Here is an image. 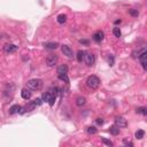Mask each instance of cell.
<instances>
[{
    "instance_id": "obj_23",
    "label": "cell",
    "mask_w": 147,
    "mask_h": 147,
    "mask_svg": "<svg viewBox=\"0 0 147 147\" xmlns=\"http://www.w3.org/2000/svg\"><path fill=\"white\" fill-rule=\"evenodd\" d=\"M129 14L133 17H137L139 15V12H138V9H129Z\"/></svg>"
},
{
    "instance_id": "obj_28",
    "label": "cell",
    "mask_w": 147,
    "mask_h": 147,
    "mask_svg": "<svg viewBox=\"0 0 147 147\" xmlns=\"http://www.w3.org/2000/svg\"><path fill=\"white\" fill-rule=\"evenodd\" d=\"M123 143H124V144H125V145H127V146H131V147H132V146H133V144H132V143H131V141H129V140H128V139H127V138H125V139H124V140H123Z\"/></svg>"
},
{
    "instance_id": "obj_12",
    "label": "cell",
    "mask_w": 147,
    "mask_h": 147,
    "mask_svg": "<svg viewBox=\"0 0 147 147\" xmlns=\"http://www.w3.org/2000/svg\"><path fill=\"white\" fill-rule=\"evenodd\" d=\"M22 111V107L18 106V105H14L9 108V114H17Z\"/></svg>"
},
{
    "instance_id": "obj_31",
    "label": "cell",
    "mask_w": 147,
    "mask_h": 147,
    "mask_svg": "<svg viewBox=\"0 0 147 147\" xmlns=\"http://www.w3.org/2000/svg\"><path fill=\"white\" fill-rule=\"evenodd\" d=\"M81 43H82V44H85V45H89V40H85V39H84V40L82 39Z\"/></svg>"
},
{
    "instance_id": "obj_5",
    "label": "cell",
    "mask_w": 147,
    "mask_h": 147,
    "mask_svg": "<svg viewBox=\"0 0 147 147\" xmlns=\"http://www.w3.org/2000/svg\"><path fill=\"white\" fill-rule=\"evenodd\" d=\"M115 124H116L120 129H122V128H127L128 122H127V120H125L124 117L120 116V117H116V118H115Z\"/></svg>"
},
{
    "instance_id": "obj_10",
    "label": "cell",
    "mask_w": 147,
    "mask_h": 147,
    "mask_svg": "<svg viewBox=\"0 0 147 147\" xmlns=\"http://www.w3.org/2000/svg\"><path fill=\"white\" fill-rule=\"evenodd\" d=\"M21 95H22V98L24 99V100H29V99L31 98V92H30V89H23L21 91Z\"/></svg>"
},
{
    "instance_id": "obj_24",
    "label": "cell",
    "mask_w": 147,
    "mask_h": 147,
    "mask_svg": "<svg viewBox=\"0 0 147 147\" xmlns=\"http://www.w3.org/2000/svg\"><path fill=\"white\" fill-rule=\"evenodd\" d=\"M59 78H60L61 81L66 82L67 84H69V78H68V76H67V74H65V75H59Z\"/></svg>"
},
{
    "instance_id": "obj_22",
    "label": "cell",
    "mask_w": 147,
    "mask_h": 147,
    "mask_svg": "<svg viewBox=\"0 0 147 147\" xmlns=\"http://www.w3.org/2000/svg\"><path fill=\"white\" fill-rule=\"evenodd\" d=\"M86 132L90 133V135H95V133L98 132V130L95 129L94 127H87L86 128Z\"/></svg>"
},
{
    "instance_id": "obj_32",
    "label": "cell",
    "mask_w": 147,
    "mask_h": 147,
    "mask_svg": "<svg viewBox=\"0 0 147 147\" xmlns=\"http://www.w3.org/2000/svg\"><path fill=\"white\" fill-rule=\"evenodd\" d=\"M121 22H122L121 20H116V21H115V24H118V23H121Z\"/></svg>"
},
{
    "instance_id": "obj_18",
    "label": "cell",
    "mask_w": 147,
    "mask_h": 147,
    "mask_svg": "<svg viewBox=\"0 0 147 147\" xmlns=\"http://www.w3.org/2000/svg\"><path fill=\"white\" fill-rule=\"evenodd\" d=\"M85 103H86V99H85L84 97H78L76 99V105L77 106L82 107V106H84Z\"/></svg>"
},
{
    "instance_id": "obj_19",
    "label": "cell",
    "mask_w": 147,
    "mask_h": 147,
    "mask_svg": "<svg viewBox=\"0 0 147 147\" xmlns=\"http://www.w3.org/2000/svg\"><path fill=\"white\" fill-rule=\"evenodd\" d=\"M135 136H136V138H137V139H143L144 136H145V131H144V130H138V131H136Z\"/></svg>"
},
{
    "instance_id": "obj_26",
    "label": "cell",
    "mask_w": 147,
    "mask_h": 147,
    "mask_svg": "<svg viewBox=\"0 0 147 147\" xmlns=\"http://www.w3.org/2000/svg\"><path fill=\"white\" fill-rule=\"evenodd\" d=\"M101 140H102V143L105 144V145L109 146V147L114 145V144H113V141H111V140H108V139H106V138H102V139H101Z\"/></svg>"
},
{
    "instance_id": "obj_4",
    "label": "cell",
    "mask_w": 147,
    "mask_h": 147,
    "mask_svg": "<svg viewBox=\"0 0 147 147\" xmlns=\"http://www.w3.org/2000/svg\"><path fill=\"white\" fill-rule=\"evenodd\" d=\"M58 60H59L58 55L51 54L50 57H47V59H46V65L48 66V67H53V66H55V65H57Z\"/></svg>"
},
{
    "instance_id": "obj_25",
    "label": "cell",
    "mask_w": 147,
    "mask_h": 147,
    "mask_svg": "<svg viewBox=\"0 0 147 147\" xmlns=\"http://www.w3.org/2000/svg\"><path fill=\"white\" fill-rule=\"evenodd\" d=\"M113 33H114L115 37H121V34H122L121 30H120V28H114L113 29Z\"/></svg>"
},
{
    "instance_id": "obj_7",
    "label": "cell",
    "mask_w": 147,
    "mask_h": 147,
    "mask_svg": "<svg viewBox=\"0 0 147 147\" xmlns=\"http://www.w3.org/2000/svg\"><path fill=\"white\" fill-rule=\"evenodd\" d=\"M94 55L92 54V53H86V55H85V59H84V61H85V63H86L89 67L91 66H93V63H94Z\"/></svg>"
},
{
    "instance_id": "obj_3",
    "label": "cell",
    "mask_w": 147,
    "mask_h": 147,
    "mask_svg": "<svg viewBox=\"0 0 147 147\" xmlns=\"http://www.w3.org/2000/svg\"><path fill=\"white\" fill-rule=\"evenodd\" d=\"M18 50V46L14 44H6L4 46V52L7 53V54H10V53H15Z\"/></svg>"
},
{
    "instance_id": "obj_21",
    "label": "cell",
    "mask_w": 147,
    "mask_h": 147,
    "mask_svg": "<svg viewBox=\"0 0 147 147\" xmlns=\"http://www.w3.org/2000/svg\"><path fill=\"white\" fill-rule=\"evenodd\" d=\"M137 114H141V115H147V108L146 107H139L137 108Z\"/></svg>"
},
{
    "instance_id": "obj_29",
    "label": "cell",
    "mask_w": 147,
    "mask_h": 147,
    "mask_svg": "<svg viewBox=\"0 0 147 147\" xmlns=\"http://www.w3.org/2000/svg\"><path fill=\"white\" fill-rule=\"evenodd\" d=\"M95 122H97L99 125H102L103 124V120L102 118H97V120H95Z\"/></svg>"
},
{
    "instance_id": "obj_16",
    "label": "cell",
    "mask_w": 147,
    "mask_h": 147,
    "mask_svg": "<svg viewBox=\"0 0 147 147\" xmlns=\"http://www.w3.org/2000/svg\"><path fill=\"white\" fill-rule=\"evenodd\" d=\"M85 55H86V52H84V51H78V52H77V61H78V62H83V60L85 59Z\"/></svg>"
},
{
    "instance_id": "obj_20",
    "label": "cell",
    "mask_w": 147,
    "mask_h": 147,
    "mask_svg": "<svg viewBox=\"0 0 147 147\" xmlns=\"http://www.w3.org/2000/svg\"><path fill=\"white\" fill-rule=\"evenodd\" d=\"M57 20H58V22L60 23V24H63V23H65L66 21H67V16H66L65 14H60V15L58 16Z\"/></svg>"
},
{
    "instance_id": "obj_17",
    "label": "cell",
    "mask_w": 147,
    "mask_h": 147,
    "mask_svg": "<svg viewBox=\"0 0 147 147\" xmlns=\"http://www.w3.org/2000/svg\"><path fill=\"white\" fill-rule=\"evenodd\" d=\"M45 47L47 50H57L59 47V44L58 43H46L45 44Z\"/></svg>"
},
{
    "instance_id": "obj_9",
    "label": "cell",
    "mask_w": 147,
    "mask_h": 147,
    "mask_svg": "<svg viewBox=\"0 0 147 147\" xmlns=\"http://www.w3.org/2000/svg\"><path fill=\"white\" fill-rule=\"evenodd\" d=\"M103 37H105V33L102 31H97V32L93 34V40L95 43H100L103 39Z\"/></svg>"
},
{
    "instance_id": "obj_15",
    "label": "cell",
    "mask_w": 147,
    "mask_h": 147,
    "mask_svg": "<svg viewBox=\"0 0 147 147\" xmlns=\"http://www.w3.org/2000/svg\"><path fill=\"white\" fill-rule=\"evenodd\" d=\"M109 132H110L113 136H117V135L120 133V128L117 127L116 124H115V125H111V127L109 128Z\"/></svg>"
},
{
    "instance_id": "obj_1",
    "label": "cell",
    "mask_w": 147,
    "mask_h": 147,
    "mask_svg": "<svg viewBox=\"0 0 147 147\" xmlns=\"http://www.w3.org/2000/svg\"><path fill=\"white\" fill-rule=\"evenodd\" d=\"M26 87L31 91H39L43 87V81L41 79H30L26 83Z\"/></svg>"
},
{
    "instance_id": "obj_2",
    "label": "cell",
    "mask_w": 147,
    "mask_h": 147,
    "mask_svg": "<svg viewBox=\"0 0 147 147\" xmlns=\"http://www.w3.org/2000/svg\"><path fill=\"white\" fill-rule=\"evenodd\" d=\"M86 84H87V86H89L90 89L95 90V89H98V87H99V85H100V79H99L97 76H94V75H92V76H90L89 78H87Z\"/></svg>"
},
{
    "instance_id": "obj_6",
    "label": "cell",
    "mask_w": 147,
    "mask_h": 147,
    "mask_svg": "<svg viewBox=\"0 0 147 147\" xmlns=\"http://www.w3.org/2000/svg\"><path fill=\"white\" fill-rule=\"evenodd\" d=\"M61 51H62V53L66 55V57H68V58H73L74 57L73 50H71L68 45H62V46H61Z\"/></svg>"
},
{
    "instance_id": "obj_30",
    "label": "cell",
    "mask_w": 147,
    "mask_h": 147,
    "mask_svg": "<svg viewBox=\"0 0 147 147\" xmlns=\"http://www.w3.org/2000/svg\"><path fill=\"white\" fill-rule=\"evenodd\" d=\"M108 62H109V66H113L114 65V58L113 57H110L108 59Z\"/></svg>"
},
{
    "instance_id": "obj_11",
    "label": "cell",
    "mask_w": 147,
    "mask_h": 147,
    "mask_svg": "<svg viewBox=\"0 0 147 147\" xmlns=\"http://www.w3.org/2000/svg\"><path fill=\"white\" fill-rule=\"evenodd\" d=\"M36 106H37V105L33 102V101H32V102H29L28 105L24 107V108H22V111H21V114L24 113V111H32L33 109L36 108Z\"/></svg>"
},
{
    "instance_id": "obj_14",
    "label": "cell",
    "mask_w": 147,
    "mask_h": 147,
    "mask_svg": "<svg viewBox=\"0 0 147 147\" xmlns=\"http://www.w3.org/2000/svg\"><path fill=\"white\" fill-rule=\"evenodd\" d=\"M67 73H68V67H67V65H61L58 68V75H65Z\"/></svg>"
},
{
    "instance_id": "obj_13",
    "label": "cell",
    "mask_w": 147,
    "mask_h": 147,
    "mask_svg": "<svg viewBox=\"0 0 147 147\" xmlns=\"http://www.w3.org/2000/svg\"><path fill=\"white\" fill-rule=\"evenodd\" d=\"M145 52H147V48H146V47H143L141 50H138V51H133V52H132V57L136 58V59H137V58L139 59V57H140L141 54H144Z\"/></svg>"
},
{
    "instance_id": "obj_8",
    "label": "cell",
    "mask_w": 147,
    "mask_h": 147,
    "mask_svg": "<svg viewBox=\"0 0 147 147\" xmlns=\"http://www.w3.org/2000/svg\"><path fill=\"white\" fill-rule=\"evenodd\" d=\"M139 61H140L143 68L145 69V70H147V52H145L144 54H141L140 57H139Z\"/></svg>"
},
{
    "instance_id": "obj_27",
    "label": "cell",
    "mask_w": 147,
    "mask_h": 147,
    "mask_svg": "<svg viewBox=\"0 0 147 147\" xmlns=\"http://www.w3.org/2000/svg\"><path fill=\"white\" fill-rule=\"evenodd\" d=\"M43 101H44L43 99H40V98H37V99H34V100H33V102L36 103L37 106H40L41 103H43Z\"/></svg>"
}]
</instances>
